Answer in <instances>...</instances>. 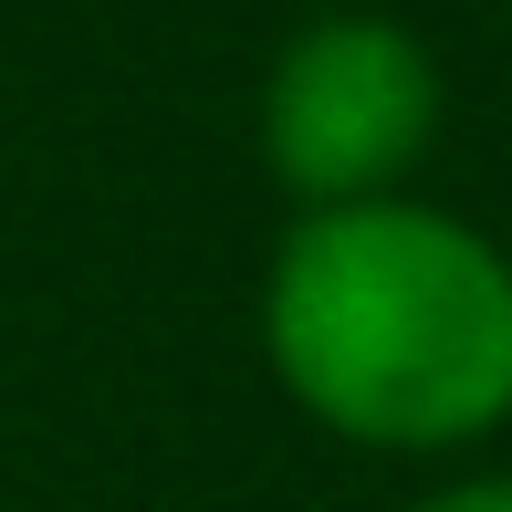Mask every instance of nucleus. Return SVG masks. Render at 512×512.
Returning <instances> with one entry per match:
<instances>
[{
    "instance_id": "7ed1b4c3",
    "label": "nucleus",
    "mask_w": 512,
    "mask_h": 512,
    "mask_svg": "<svg viewBox=\"0 0 512 512\" xmlns=\"http://www.w3.org/2000/svg\"><path fill=\"white\" fill-rule=\"evenodd\" d=\"M408 512H512V460H502V471H450L439 492H418Z\"/></svg>"
},
{
    "instance_id": "f257e3e1",
    "label": "nucleus",
    "mask_w": 512,
    "mask_h": 512,
    "mask_svg": "<svg viewBox=\"0 0 512 512\" xmlns=\"http://www.w3.org/2000/svg\"><path fill=\"white\" fill-rule=\"evenodd\" d=\"M251 335L272 387L345 450L471 460L512 429V251L450 199L293 209Z\"/></svg>"
},
{
    "instance_id": "f03ea898",
    "label": "nucleus",
    "mask_w": 512,
    "mask_h": 512,
    "mask_svg": "<svg viewBox=\"0 0 512 512\" xmlns=\"http://www.w3.org/2000/svg\"><path fill=\"white\" fill-rule=\"evenodd\" d=\"M439 105V53L398 11H314L262 63L251 136L293 209H356L418 178V157L439 147Z\"/></svg>"
}]
</instances>
